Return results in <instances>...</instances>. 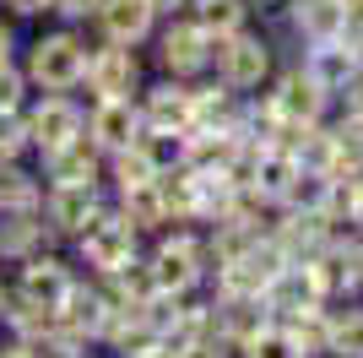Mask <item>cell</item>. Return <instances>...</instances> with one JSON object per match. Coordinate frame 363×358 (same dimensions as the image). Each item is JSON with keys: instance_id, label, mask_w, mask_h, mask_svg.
Listing matches in <instances>:
<instances>
[{"instance_id": "cell-1", "label": "cell", "mask_w": 363, "mask_h": 358, "mask_svg": "<svg viewBox=\"0 0 363 358\" xmlns=\"http://www.w3.org/2000/svg\"><path fill=\"white\" fill-rule=\"evenodd\" d=\"M87 49L92 33L71 28V22H38L33 33H22V71H28L33 92H76L87 76Z\"/></svg>"}, {"instance_id": "cell-2", "label": "cell", "mask_w": 363, "mask_h": 358, "mask_svg": "<svg viewBox=\"0 0 363 358\" xmlns=\"http://www.w3.org/2000/svg\"><path fill=\"white\" fill-rule=\"evenodd\" d=\"M147 266L157 293H201L212 283V244H206V228L201 223H168L163 234L147 239Z\"/></svg>"}, {"instance_id": "cell-3", "label": "cell", "mask_w": 363, "mask_h": 358, "mask_svg": "<svg viewBox=\"0 0 363 358\" xmlns=\"http://www.w3.org/2000/svg\"><path fill=\"white\" fill-rule=\"evenodd\" d=\"M282 60H288V49H282V38H277L266 22H250V28L239 33H223L217 38V55H212V76L217 82H228L233 92H260V87H272V76L282 71Z\"/></svg>"}, {"instance_id": "cell-4", "label": "cell", "mask_w": 363, "mask_h": 358, "mask_svg": "<svg viewBox=\"0 0 363 358\" xmlns=\"http://www.w3.org/2000/svg\"><path fill=\"white\" fill-rule=\"evenodd\" d=\"M65 250L76 255V266L87 271V277H108V271H120V266H130L141 250H147V239L136 234V223L125 217L114 201H108L98 217H92L82 234L65 244Z\"/></svg>"}, {"instance_id": "cell-5", "label": "cell", "mask_w": 363, "mask_h": 358, "mask_svg": "<svg viewBox=\"0 0 363 358\" xmlns=\"http://www.w3.org/2000/svg\"><path fill=\"white\" fill-rule=\"evenodd\" d=\"M212 55H217V38L201 22L190 16H163L157 33H152L147 44V60L157 76H174V82H201V76H212Z\"/></svg>"}, {"instance_id": "cell-6", "label": "cell", "mask_w": 363, "mask_h": 358, "mask_svg": "<svg viewBox=\"0 0 363 358\" xmlns=\"http://www.w3.org/2000/svg\"><path fill=\"white\" fill-rule=\"evenodd\" d=\"M152 76V60L147 49L136 44H114V38H92L87 49V76H82V98H136L141 87H147Z\"/></svg>"}, {"instance_id": "cell-7", "label": "cell", "mask_w": 363, "mask_h": 358, "mask_svg": "<svg viewBox=\"0 0 363 358\" xmlns=\"http://www.w3.org/2000/svg\"><path fill=\"white\" fill-rule=\"evenodd\" d=\"M11 271V293L16 298H33V304H44V310H60L65 293L76 288V277H82V266H76V255L65 250V244H44L38 255H28V261H16Z\"/></svg>"}, {"instance_id": "cell-8", "label": "cell", "mask_w": 363, "mask_h": 358, "mask_svg": "<svg viewBox=\"0 0 363 358\" xmlns=\"http://www.w3.org/2000/svg\"><path fill=\"white\" fill-rule=\"evenodd\" d=\"M22 125H28L33 158L55 152L76 136H87V98L82 92H33L28 109H22Z\"/></svg>"}, {"instance_id": "cell-9", "label": "cell", "mask_w": 363, "mask_h": 358, "mask_svg": "<svg viewBox=\"0 0 363 358\" xmlns=\"http://www.w3.org/2000/svg\"><path fill=\"white\" fill-rule=\"evenodd\" d=\"M309 266H315V283H320V293H325V304L363 298V234H352V228L331 234V244H325Z\"/></svg>"}, {"instance_id": "cell-10", "label": "cell", "mask_w": 363, "mask_h": 358, "mask_svg": "<svg viewBox=\"0 0 363 358\" xmlns=\"http://www.w3.org/2000/svg\"><path fill=\"white\" fill-rule=\"evenodd\" d=\"M342 22H347V6L342 0H288V11L266 22V28L282 38L288 55H298L303 44H325V38H342Z\"/></svg>"}, {"instance_id": "cell-11", "label": "cell", "mask_w": 363, "mask_h": 358, "mask_svg": "<svg viewBox=\"0 0 363 358\" xmlns=\"http://www.w3.org/2000/svg\"><path fill=\"white\" fill-rule=\"evenodd\" d=\"M104 207H108V185H44V201H38L55 244H71Z\"/></svg>"}, {"instance_id": "cell-12", "label": "cell", "mask_w": 363, "mask_h": 358, "mask_svg": "<svg viewBox=\"0 0 363 358\" xmlns=\"http://www.w3.org/2000/svg\"><path fill=\"white\" fill-rule=\"evenodd\" d=\"M331 234H342L331 212H293V207H277L272 228H266V239L282 250V261H315L331 244Z\"/></svg>"}, {"instance_id": "cell-13", "label": "cell", "mask_w": 363, "mask_h": 358, "mask_svg": "<svg viewBox=\"0 0 363 358\" xmlns=\"http://www.w3.org/2000/svg\"><path fill=\"white\" fill-rule=\"evenodd\" d=\"M136 114H141V131H190L196 125V92H190V82L152 71L147 87L136 92Z\"/></svg>"}, {"instance_id": "cell-14", "label": "cell", "mask_w": 363, "mask_h": 358, "mask_svg": "<svg viewBox=\"0 0 363 358\" xmlns=\"http://www.w3.org/2000/svg\"><path fill=\"white\" fill-rule=\"evenodd\" d=\"M277 98V109H282V114L288 119H298V125H315V119H331L336 114V104H331V92L320 87L315 76L303 71L298 60H282V71L272 76V87H266Z\"/></svg>"}, {"instance_id": "cell-15", "label": "cell", "mask_w": 363, "mask_h": 358, "mask_svg": "<svg viewBox=\"0 0 363 358\" xmlns=\"http://www.w3.org/2000/svg\"><path fill=\"white\" fill-rule=\"evenodd\" d=\"M157 22H163V16L152 11V0H98L87 33H92V38H114V44L147 49L152 33H157Z\"/></svg>"}, {"instance_id": "cell-16", "label": "cell", "mask_w": 363, "mask_h": 358, "mask_svg": "<svg viewBox=\"0 0 363 358\" xmlns=\"http://www.w3.org/2000/svg\"><path fill=\"white\" fill-rule=\"evenodd\" d=\"M33 163H38L44 185H108L104 179L108 158L92 147V136H76V141H65V147H55V152H38Z\"/></svg>"}, {"instance_id": "cell-17", "label": "cell", "mask_w": 363, "mask_h": 358, "mask_svg": "<svg viewBox=\"0 0 363 358\" xmlns=\"http://www.w3.org/2000/svg\"><path fill=\"white\" fill-rule=\"evenodd\" d=\"M277 266H282V250H277L272 239H260V244H250L244 255L212 266V283L206 288H217V293H266V283L277 277Z\"/></svg>"}, {"instance_id": "cell-18", "label": "cell", "mask_w": 363, "mask_h": 358, "mask_svg": "<svg viewBox=\"0 0 363 358\" xmlns=\"http://www.w3.org/2000/svg\"><path fill=\"white\" fill-rule=\"evenodd\" d=\"M120 310L114 298L104 293V283L98 277H76V288L65 293V304H60V331H71V337H82V342H98V331L108 326V315Z\"/></svg>"}, {"instance_id": "cell-19", "label": "cell", "mask_w": 363, "mask_h": 358, "mask_svg": "<svg viewBox=\"0 0 363 358\" xmlns=\"http://www.w3.org/2000/svg\"><path fill=\"white\" fill-rule=\"evenodd\" d=\"M87 136L92 147L104 152H125L130 141H141V114H136V98H92L87 104Z\"/></svg>"}, {"instance_id": "cell-20", "label": "cell", "mask_w": 363, "mask_h": 358, "mask_svg": "<svg viewBox=\"0 0 363 358\" xmlns=\"http://www.w3.org/2000/svg\"><path fill=\"white\" fill-rule=\"evenodd\" d=\"M266 310L282 320V315H298V310H315V304H325V293H320L315 283V266L309 261H282L277 266V277L266 283Z\"/></svg>"}, {"instance_id": "cell-21", "label": "cell", "mask_w": 363, "mask_h": 358, "mask_svg": "<svg viewBox=\"0 0 363 358\" xmlns=\"http://www.w3.org/2000/svg\"><path fill=\"white\" fill-rule=\"evenodd\" d=\"M212 310H217V337H223L228 347H239L244 337H255L260 326H272V320H277L260 293H217V288H212Z\"/></svg>"}, {"instance_id": "cell-22", "label": "cell", "mask_w": 363, "mask_h": 358, "mask_svg": "<svg viewBox=\"0 0 363 358\" xmlns=\"http://www.w3.org/2000/svg\"><path fill=\"white\" fill-rule=\"evenodd\" d=\"M44 244H55V234H49L44 212H0V266H16V261H28V255H38Z\"/></svg>"}, {"instance_id": "cell-23", "label": "cell", "mask_w": 363, "mask_h": 358, "mask_svg": "<svg viewBox=\"0 0 363 358\" xmlns=\"http://www.w3.org/2000/svg\"><path fill=\"white\" fill-rule=\"evenodd\" d=\"M293 60H298L303 71H309V76L320 82V87L331 92V104L342 98V87H347V82H352V71H358V60H352V49L342 44V38H325V44H303Z\"/></svg>"}, {"instance_id": "cell-24", "label": "cell", "mask_w": 363, "mask_h": 358, "mask_svg": "<svg viewBox=\"0 0 363 358\" xmlns=\"http://www.w3.org/2000/svg\"><path fill=\"white\" fill-rule=\"evenodd\" d=\"M108 201L136 223V234L141 239H152V234H163L174 217H168V201H163V190H157V174L152 179H141V185H125V190H108Z\"/></svg>"}, {"instance_id": "cell-25", "label": "cell", "mask_w": 363, "mask_h": 358, "mask_svg": "<svg viewBox=\"0 0 363 358\" xmlns=\"http://www.w3.org/2000/svg\"><path fill=\"white\" fill-rule=\"evenodd\" d=\"M190 92H196V125H206V131H239L244 92H233L228 82H217V76L190 82Z\"/></svg>"}, {"instance_id": "cell-26", "label": "cell", "mask_w": 363, "mask_h": 358, "mask_svg": "<svg viewBox=\"0 0 363 358\" xmlns=\"http://www.w3.org/2000/svg\"><path fill=\"white\" fill-rule=\"evenodd\" d=\"M38 201H44V174L33 158L0 163V212H33Z\"/></svg>"}, {"instance_id": "cell-27", "label": "cell", "mask_w": 363, "mask_h": 358, "mask_svg": "<svg viewBox=\"0 0 363 358\" xmlns=\"http://www.w3.org/2000/svg\"><path fill=\"white\" fill-rule=\"evenodd\" d=\"M184 16H190V22H201L212 38H223V33H239V28H250V22H255V0H190V6H184Z\"/></svg>"}, {"instance_id": "cell-28", "label": "cell", "mask_w": 363, "mask_h": 358, "mask_svg": "<svg viewBox=\"0 0 363 358\" xmlns=\"http://www.w3.org/2000/svg\"><path fill=\"white\" fill-rule=\"evenodd\" d=\"M282 331L293 337L303 358H320L331 353V304H315V310H298V315H282Z\"/></svg>"}, {"instance_id": "cell-29", "label": "cell", "mask_w": 363, "mask_h": 358, "mask_svg": "<svg viewBox=\"0 0 363 358\" xmlns=\"http://www.w3.org/2000/svg\"><path fill=\"white\" fill-rule=\"evenodd\" d=\"M331 358H363V298L331 304Z\"/></svg>"}, {"instance_id": "cell-30", "label": "cell", "mask_w": 363, "mask_h": 358, "mask_svg": "<svg viewBox=\"0 0 363 358\" xmlns=\"http://www.w3.org/2000/svg\"><path fill=\"white\" fill-rule=\"evenodd\" d=\"M325 201H331V174H320V168H298V174L288 179V190H282V201H277V207L325 212Z\"/></svg>"}, {"instance_id": "cell-31", "label": "cell", "mask_w": 363, "mask_h": 358, "mask_svg": "<svg viewBox=\"0 0 363 358\" xmlns=\"http://www.w3.org/2000/svg\"><path fill=\"white\" fill-rule=\"evenodd\" d=\"M152 174H157V163L147 158V147H141V141H130L125 152H108V168H104L108 190H125V185H141V179H152Z\"/></svg>"}, {"instance_id": "cell-32", "label": "cell", "mask_w": 363, "mask_h": 358, "mask_svg": "<svg viewBox=\"0 0 363 358\" xmlns=\"http://www.w3.org/2000/svg\"><path fill=\"white\" fill-rule=\"evenodd\" d=\"M331 131H336V174H363V119L331 114Z\"/></svg>"}, {"instance_id": "cell-33", "label": "cell", "mask_w": 363, "mask_h": 358, "mask_svg": "<svg viewBox=\"0 0 363 358\" xmlns=\"http://www.w3.org/2000/svg\"><path fill=\"white\" fill-rule=\"evenodd\" d=\"M233 358H303V353L293 347V337L282 331V320H272V326H260L255 337H244V342L233 347Z\"/></svg>"}, {"instance_id": "cell-34", "label": "cell", "mask_w": 363, "mask_h": 358, "mask_svg": "<svg viewBox=\"0 0 363 358\" xmlns=\"http://www.w3.org/2000/svg\"><path fill=\"white\" fill-rule=\"evenodd\" d=\"M33 98V82L28 71H22V60H0V109L6 114H22Z\"/></svg>"}, {"instance_id": "cell-35", "label": "cell", "mask_w": 363, "mask_h": 358, "mask_svg": "<svg viewBox=\"0 0 363 358\" xmlns=\"http://www.w3.org/2000/svg\"><path fill=\"white\" fill-rule=\"evenodd\" d=\"M16 158H33L28 125H22V114H6V109H0V163H16Z\"/></svg>"}, {"instance_id": "cell-36", "label": "cell", "mask_w": 363, "mask_h": 358, "mask_svg": "<svg viewBox=\"0 0 363 358\" xmlns=\"http://www.w3.org/2000/svg\"><path fill=\"white\" fill-rule=\"evenodd\" d=\"M98 0H49V22H71V28H87Z\"/></svg>"}, {"instance_id": "cell-37", "label": "cell", "mask_w": 363, "mask_h": 358, "mask_svg": "<svg viewBox=\"0 0 363 358\" xmlns=\"http://www.w3.org/2000/svg\"><path fill=\"white\" fill-rule=\"evenodd\" d=\"M0 11L16 16L22 28H38V22H49V0H0Z\"/></svg>"}, {"instance_id": "cell-38", "label": "cell", "mask_w": 363, "mask_h": 358, "mask_svg": "<svg viewBox=\"0 0 363 358\" xmlns=\"http://www.w3.org/2000/svg\"><path fill=\"white\" fill-rule=\"evenodd\" d=\"M179 358H233V347L223 337H190V342H174Z\"/></svg>"}, {"instance_id": "cell-39", "label": "cell", "mask_w": 363, "mask_h": 358, "mask_svg": "<svg viewBox=\"0 0 363 358\" xmlns=\"http://www.w3.org/2000/svg\"><path fill=\"white\" fill-rule=\"evenodd\" d=\"M336 114L363 119V65L352 71V82H347V87H342V98H336Z\"/></svg>"}, {"instance_id": "cell-40", "label": "cell", "mask_w": 363, "mask_h": 358, "mask_svg": "<svg viewBox=\"0 0 363 358\" xmlns=\"http://www.w3.org/2000/svg\"><path fill=\"white\" fill-rule=\"evenodd\" d=\"M16 49H22V22L0 11V60H16Z\"/></svg>"}, {"instance_id": "cell-41", "label": "cell", "mask_w": 363, "mask_h": 358, "mask_svg": "<svg viewBox=\"0 0 363 358\" xmlns=\"http://www.w3.org/2000/svg\"><path fill=\"white\" fill-rule=\"evenodd\" d=\"M342 44L352 49V60L363 65V11H352L347 22H342Z\"/></svg>"}, {"instance_id": "cell-42", "label": "cell", "mask_w": 363, "mask_h": 358, "mask_svg": "<svg viewBox=\"0 0 363 358\" xmlns=\"http://www.w3.org/2000/svg\"><path fill=\"white\" fill-rule=\"evenodd\" d=\"M347 228L363 234V174H352V201H347Z\"/></svg>"}, {"instance_id": "cell-43", "label": "cell", "mask_w": 363, "mask_h": 358, "mask_svg": "<svg viewBox=\"0 0 363 358\" xmlns=\"http://www.w3.org/2000/svg\"><path fill=\"white\" fill-rule=\"evenodd\" d=\"M0 358H38V347H28L22 337H0Z\"/></svg>"}, {"instance_id": "cell-44", "label": "cell", "mask_w": 363, "mask_h": 358, "mask_svg": "<svg viewBox=\"0 0 363 358\" xmlns=\"http://www.w3.org/2000/svg\"><path fill=\"white\" fill-rule=\"evenodd\" d=\"M130 358H179V347L168 342V337H157V342H147L141 353H130Z\"/></svg>"}, {"instance_id": "cell-45", "label": "cell", "mask_w": 363, "mask_h": 358, "mask_svg": "<svg viewBox=\"0 0 363 358\" xmlns=\"http://www.w3.org/2000/svg\"><path fill=\"white\" fill-rule=\"evenodd\" d=\"M60 358H108V353H104L98 342H76V347H65Z\"/></svg>"}, {"instance_id": "cell-46", "label": "cell", "mask_w": 363, "mask_h": 358, "mask_svg": "<svg viewBox=\"0 0 363 358\" xmlns=\"http://www.w3.org/2000/svg\"><path fill=\"white\" fill-rule=\"evenodd\" d=\"M184 6H190V0H152V11H157V16H179Z\"/></svg>"}, {"instance_id": "cell-47", "label": "cell", "mask_w": 363, "mask_h": 358, "mask_svg": "<svg viewBox=\"0 0 363 358\" xmlns=\"http://www.w3.org/2000/svg\"><path fill=\"white\" fill-rule=\"evenodd\" d=\"M6 304H11V271L0 266V320H6Z\"/></svg>"}, {"instance_id": "cell-48", "label": "cell", "mask_w": 363, "mask_h": 358, "mask_svg": "<svg viewBox=\"0 0 363 358\" xmlns=\"http://www.w3.org/2000/svg\"><path fill=\"white\" fill-rule=\"evenodd\" d=\"M342 6H347V16H352V11H363V0H342Z\"/></svg>"}, {"instance_id": "cell-49", "label": "cell", "mask_w": 363, "mask_h": 358, "mask_svg": "<svg viewBox=\"0 0 363 358\" xmlns=\"http://www.w3.org/2000/svg\"><path fill=\"white\" fill-rule=\"evenodd\" d=\"M0 337H6V331H0Z\"/></svg>"}]
</instances>
